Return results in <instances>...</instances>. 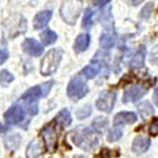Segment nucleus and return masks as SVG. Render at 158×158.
I'll use <instances>...</instances> for the list:
<instances>
[{
	"label": "nucleus",
	"instance_id": "nucleus-33",
	"mask_svg": "<svg viewBox=\"0 0 158 158\" xmlns=\"http://www.w3.org/2000/svg\"><path fill=\"white\" fill-rule=\"evenodd\" d=\"M110 1H111V0H94V1H93V4H94L95 6L103 7V6H106Z\"/></svg>",
	"mask_w": 158,
	"mask_h": 158
},
{
	"label": "nucleus",
	"instance_id": "nucleus-29",
	"mask_svg": "<svg viewBox=\"0 0 158 158\" xmlns=\"http://www.w3.org/2000/svg\"><path fill=\"white\" fill-rule=\"evenodd\" d=\"M150 62L152 64L158 65V44L155 45L150 53Z\"/></svg>",
	"mask_w": 158,
	"mask_h": 158
},
{
	"label": "nucleus",
	"instance_id": "nucleus-7",
	"mask_svg": "<svg viewBox=\"0 0 158 158\" xmlns=\"http://www.w3.org/2000/svg\"><path fill=\"white\" fill-rule=\"evenodd\" d=\"M24 118V111L18 104H14L4 114V119L7 123L17 124L21 122Z\"/></svg>",
	"mask_w": 158,
	"mask_h": 158
},
{
	"label": "nucleus",
	"instance_id": "nucleus-10",
	"mask_svg": "<svg viewBox=\"0 0 158 158\" xmlns=\"http://www.w3.org/2000/svg\"><path fill=\"white\" fill-rule=\"evenodd\" d=\"M41 135H42L43 139H44L47 149L49 150V151H54L55 147H56V142H57V135H56L54 127H53L52 124H49V126L44 127L41 131Z\"/></svg>",
	"mask_w": 158,
	"mask_h": 158
},
{
	"label": "nucleus",
	"instance_id": "nucleus-15",
	"mask_svg": "<svg viewBox=\"0 0 158 158\" xmlns=\"http://www.w3.org/2000/svg\"><path fill=\"white\" fill-rule=\"evenodd\" d=\"M150 144H151V141L149 138L144 136H138L134 139L133 144H132V150L137 154H142V153L148 151Z\"/></svg>",
	"mask_w": 158,
	"mask_h": 158
},
{
	"label": "nucleus",
	"instance_id": "nucleus-9",
	"mask_svg": "<svg viewBox=\"0 0 158 158\" xmlns=\"http://www.w3.org/2000/svg\"><path fill=\"white\" fill-rule=\"evenodd\" d=\"M22 50L27 54L38 57L43 53V47L34 38H27L21 44Z\"/></svg>",
	"mask_w": 158,
	"mask_h": 158
},
{
	"label": "nucleus",
	"instance_id": "nucleus-25",
	"mask_svg": "<svg viewBox=\"0 0 158 158\" xmlns=\"http://www.w3.org/2000/svg\"><path fill=\"white\" fill-rule=\"evenodd\" d=\"M25 102V106H27V112L31 114V115H36L38 113V103L37 100H33V99H30V100H24Z\"/></svg>",
	"mask_w": 158,
	"mask_h": 158
},
{
	"label": "nucleus",
	"instance_id": "nucleus-19",
	"mask_svg": "<svg viewBox=\"0 0 158 158\" xmlns=\"http://www.w3.org/2000/svg\"><path fill=\"white\" fill-rule=\"evenodd\" d=\"M40 39H41V41L44 45L53 44L57 40V34H56L54 31L47 29L40 34Z\"/></svg>",
	"mask_w": 158,
	"mask_h": 158
},
{
	"label": "nucleus",
	"instance_id": "nucleus-16",
	"mask_svg": "<svg viewBox=\"0 0 158 158\" xmlns=\"http://www.w3.org/2000/svg\"><path fill=\"white\" fill-rule=\"evenodd\" d=\"M40 97H43V90H42L41 85L33 86L30 90H27L23 95L21 96V99H23V100H30V99L37 100V99Z\"/></svg>",
	"mask_w": 158,
	"mask_h": 158
},
{
	"label": "nucleus",
	"instance_id": "nucleus-22",
	"mask_svg": "<svg viewBox=\"0 0 158 158\" xmlns=\"http://www.w3.org/2000/svg\"><path fill=\"white\" fill-rule=\"evenodd\" d=\"M20 141H21V137L19 135H12V136H9L6 138V141H4V144L7 149L10 150H15L19 147Z\"/></svg>",
	"mask_w": 158,
	"mask_h": 158
},
{
	"label": "nucleus",
	"instance_id": "nucleus-11",
	"mask_svg": "<svg viewBox=\"0 0 158 158\" xmlns=\"http://www.w3.org/2000/svg\"><path fill=\"white\" fill-rule=\"evenodd\" d=\"M53 12L50 10H44L39 13H37L36 16L34 17L33 20V25H34L35 30H41L43 27H45L48 23L50 22V20L52 19Z\"/></svg>",
	"mask_w": 158,
	"mask_h": 158
},
{
	"label": "nucleus",
	"instance_id": "nucleus-3",
	"mask_svg": "<svg viewBox=\"0 0 158 158\" xmlns=\"http://www.w3.org/2000/svg\"><path fill=\"white\" fill-rule=\"evenodd\" d=\"M63 56V51L57 48L52 49L45 54L41 60V67H40V73L43 76H50L57 71L61 59Z\"/></svg>",
	"mask_w": 158,
	"mask_h": 158
},
{
	"label": "nucleus",
	"instance_id": "nucleus-32",
	"mask_svg": "<svg viewBox=\"0 0 158 158\" xmlns=\"http://www.w3.org/2000/svg\"><path fill=\"white\" fill-rule=\"evenodd\" d=\"M150 133H151L152 135H156L158 134V119H156V120H154L152 122L151 127H150L149 129Z\"/></svg>",
	"mask_w": 158,
	"mask_h": 158
},
{
	"label": "nucleus",
	"instance_id": "nucleus-6",
	"mask_svg": "<svg viewBox=\"0 0 158 158\" xmlns=\"http://www.w3.org/2000/svg\"><path fill=\"white\" fill-rule=\"evenodd\" d=\"M148 93V89L143 85H133L129 88L123 94V100L124 103L130 102H136L139 99H141Z\"/></svg>",
	"mask_w": 158,
	"mask_h": 158
},
{
	"label": "nucleus",
	"instance_id": "nucleus-12",
	"mask_svg": "<svg viewBox=\"0 0 158 158\" xmlns=\"http://www.w3.org/2000/svg\"><path fill=\"white\" fill-rule=\"evenodd\" d=\"M137 120L136 114L133 112H120L114 117V124L122 126V124H132Z\"/></svg>",
	"mask_w": 158,
	"mask_h": 158
},
{
	"label": "nucleus",
	"instance_id": "nucleus-30",
	"mask_svg": "<svg viewBox=\"0 0 158 158\" xmlns=\"http://www.w3.org/2000/svg\"><path fill=\"white\" fill-rule=\"evenodd\" d=\"M53 85H54V80H50V81H47V82L42 83L41 86H42V90H43V97H45V96L50 93Z\"/></svg>",
	"mask_w": 158,
	"mask_h": 158
},
{
	"label": "nucleus",
	"instance_id": "nucleus-18",
	"mask_svg": "<svg viewBox=\"0 0 158 158\" xmlns=\"http://www.w3.org/2000/svg\"><path fill=\"white\" fill-rule=\"evenodd\" d=\"M137 109H138L139 115L141 116L142 119H147L148 117L152 116L154 114V109H153L152 104L149 101H143V102L139 103Z\"/></svg>",
	"mask_w": 158,
	"mask_h": 158
},
{
	"label": "nucleus",
	"instance_id": "nucleus-4",
	"mask_svg": "<svg viewBox=\"0 0 158 158\" xmlns=\"http://www.w3.org/2000/svg\"><path fill=\"white\" fill-rule=\"evenodd\" d=\"M68 96L73 100L85 97L89 92V86L80 77H74L68 85Z\"/></svg>",
	"mask_w": 158,
	"mask_h": 158
},
{
	"label": "nucleus",
	"instance_id": "nucleus-20",
	"mask_svg": "<svg viewBox=\"0 0 158 158\" xmlns=\"http://www.w3.org/2000/svg\"><path fill=\"white\" fill-rule=\"evenodd\" d=\"M100 72V65L96 64V65H86L85 68H83V70L81 71L82 76H85L88 79H93L98 75Z\"/></svg>",
	"mask_w": 158,
	"mask_h": 158
},
{
	"label": "nucleus",
	"instance_id": "nucleus-21",
	"mask_svg": "<svg viewBox=\"0 0 158 158\" xmlns=\"http://www.w3.org/2000/svg\"><path fill=\"white\" fill-rule=\"evenodd\" d=\"M94 12L91 7H88L85 11V15H83L82 18V27L85 30H90L94 24Z\"/></svg>",
	"mask_w": 158,
	"mask_h": 158
},
{
	"label": "nucleus",
	"instance_id": "nucleus-27",
	"mask_svg": "<svg viewBox=\"0 0 158 158\" xmlns=\"http://www.w3.org/2000/svg\"><path fill=\"white\" fill-rule=\"evenodd\" d=\"M122 136V131L120 129H113L109 132L108 135V141L113 142V141H117L121 138Z\"/></svg>",
	"mask_w": 158,
	"mask_h": 158
},
{
	"label": "nucleus",
	"instance_id": "nucleus-35",
	"mask_svg": "<svg viewBox=\"0 0 158 158\" xmlns=\"http://www.w3.org/2000/svg\"><path fill=\"white\" fill-rule=\"evenodd\" d=\"M127 1L129 2L130 4H132V6H138L142 2V0H127Z\"/></svg>",
	"mask_w": 158,
	"mask_h": 158
},
{
	"label": "nucleus",
	"instance_id": "nucleus-28",
	"mask_svg": "<svg viewBox=\"0 0 158 158\" xmlns=\"http://www.w3.org/2000/svg\"><path fill=\"white\" fill-rule=\"evenodd\" d=\"M91 112H92L91 106L86 104V106H85L83 108H81L79 111L76 112V115H77L78 119H83V118H85V117H88L89 115H90Z\"/></svg>",
	"mask_w": 158,
	"mask_h": 158
},
{
	"label": "nucleus",
	"instance_id": "nucleus-26",
	"mask_svg": "<svg viewBox=\"0 0 158 158\" xmlns=\"http://www.w3.org/2000/svg\"><path fill=\"white\" fill-rule=\"evenodd\" d=\"M0 80H1L2 85H7L10 82H12V81L14 80V76H13V74L10 73L9 71L2 70L1 74H0Z\"/></svg>",
	"mask_w": 158,
	"mask_h": 158
},
{
	"label": "nucleus",
	"instance_id": "nucleus-14",
	"mask_svg": "<svg viewBox=\"0 0 158 158\" xmlns=\"http://www.w3.org/2000/svg\"><path fill=\"white\" fill-rule=\"evenodd\" d=\"M147 57V49L144 45H140L137 53L132 58L131 62H130V67L132 69H140L144 65Z\"/></svg>",
	"mask_w": 158,
	"mask_h": 158
},
{
	"label": "nucleus",
	"instance_id": "nucleus-2",
	"mask_svg": "<svg viewBox=\"0 0 158 158\" xmlns=\"http://www.w3.org/2000/svg\"><path fill=\"white\" fill-rule=\"evenodd\" d=\"M82 10V0H62L60 6V16L68 24L74 25L79 18Z\"/></svg>",
	"mask_w": 158,
	"mask_h": 158
},
{
	"label": "nucleus",
	"instance_id": "nucleus-5",
	"mask_svg": "<svg viewBox=\"0 0 158 158\" xmlns=\"http://www.w3.org/2000/svg\"><path fill=\"white\" fill-rule=\"evenodd\" d=\"M116 101V93L113 91H103L102 93H100L99 97L96 100V106L98 110L106 113L112 111V109L114 108V104Z\"/></svg>",
	"mask_w": 158,
	"mask_h": 158
},
{
	"label": "nucleus",
	"instance_id": "nucleus-8",
	"mask_svg": "<svg viewBox=\"0 0 158 158\" xmlns=\"http://www.w3.org/2000/svg\"><path fill=\"white\" fill-rule=\"evenodd\" d=\"M117 35L114 31L113 25L112 27H106V30L101 34L100 38H99V44L104 50H110L114 47L116 42Z\"/></svg>",
	"mask_w": 158,
	"mask_h": 158
},
{
	"label": "nucleus",
	"instance_id": "nucleus-1",
	"mask_svg": "<svg viewBox=\"0 0 158 158\" xmlns=\"http://www.w3.org/2000/svg\"><path fill=\"white\" fill-rule=\"evenodd\" d=\"M72 139L76 146L85 151H91L95 149L99 143V137L96 134V131H93L90 128L76 130L73 134Z\"/></svg>",
	"mask_w": 158,
	"mask_h": 158
},
{
	"label": "nucleus",
	"instance_id": "nucleus-31",
	"mask_svg": "<svg viewBox=\"0 0 158 158\" xmlns=\"http://www.w3.org/2000/svg\"><path fill=\"white\" fill-rule=\"evenodd\" d=\"M7 58H9V51H7V49H6V48H2L1 52H0V63L3 64Z\"/></svg>",
	"mask_w": 158,
	"mask_h": 158
},
{
	"label": "nucleus",
	"instance_id": "nucleus-34",
	"mask_svg": "<svg viewBox=\"0 0 158 158\" xmlns=\"http://www.w3.org/2000/svg\"><path fill=\"white\" fill-rule=\"evenodd\" d=\"M153 98H154V102L155 104L158 106V86L155 89V92H154V95H153Z\"/></svg>",
	"mask_w": 158,
	"mask_h": 158
},
{
	"label": "nucleus",
	"instance_id": "nucleus-23",
	"mask_svg": "<svg viewBox=\"0 0 158 158\" xmlns=\"http://www.w3.org/2000/svg\"><path fill=\"white\" fill-rule=\"evenodd\" d=\"M92 124H93V128L95 129L97 133H101L108 127V119L106 117H97L96 119H94Z\"/></svg>",
	"mask_w": 158,
	"mask_h": 158
},
{
	"label": "nucleus",
	"instance_id": "nucleus-17",
	"mask_svg": "<svg viewBox=\"0 0 158 158\" xmlns=\"http://www.w3.org/2000/svg\"><path fill=\"white\" fill-rule=\"evenodd\" d=\"M55 122L59 124V126L63 127V128L69 127L71 123H72V117H71L70 112H69L67 109L61 110L59 113L57 114V116H56Z\"/></svg>",
	"mask_w": 158,
	"mask_h": 158
},
{
	"label": "nucleus",
	"instance_id": "nucleus-24",
	"mask_svg": "<svg viewBox=\"0 0 158 158\" xmlns=\"http://www.w3.org/2000/svg\"><path fill=\"white\" fill-rule=\"evenodd\" d=\"M153 10H154V2H152V1L148 2L146 6L141 9V11H140L139 17L143 20H148L150 17H151Z\"/></svg>",
	"mask_w": 158,
	"mask_h": 158
},
{
	"label": "nucleus",
	"instance_id": "nucleus-13",
	"mask_svg": "<svg viewBox=\"0 0 158 158\" xmlns=\"http://www.w3.org/2000/svg\"><path fill=\"white\" fill-rule=\"evenodd\" d=\"M91 43V36L89 33H81L78 35L74 43V51L76 53H81L86 51Z\"/></svg>",
	"mask_w": 158,
	"mask_h": 158
}]
</instances>
